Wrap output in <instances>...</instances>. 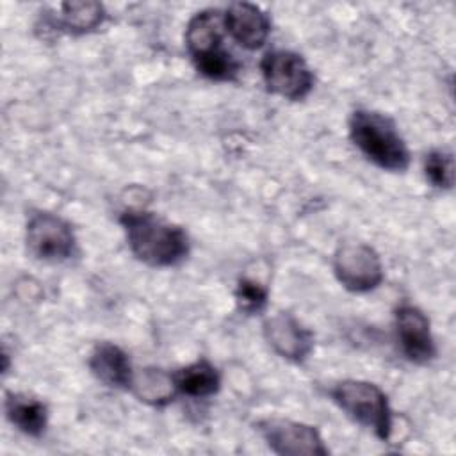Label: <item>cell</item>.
<instances>
[{"label":"cell","mask_w":456,"mask_h":456,"mask_svg":"<svg viewBox=\"0 0 456 456\" xmlns=\"http://www.w3.org/2000/svg\"><path fill=\"white\" fill-rule=\"evenodd\" d=\"M132 255L151 267H173L187 258L191 242L185 230L144 208H125L119 214Z\"/></svg>","instance_id":"obj_1"},{"label":"cell","mask_w":456,"mask_h":456,"mask_svg":"<svg viewBox=\"0 0 456 456\" xmlns=\"http://www.w3.org/2000/svg\"><path fill=\"white\" fill-rule=\"evenodd\" d=\"M223 14L219 9H203L185 28V45L198 73L216 82L233 80L240 69L237 59L223 46Z\"/></svg>","instance_id":"obj_2"},{"label":"cell","mask_w":456,"mask_h":456,"mask_svg":"<svg viewBox=\"0 0 456 456\" xmlns=\"http://www.w3.org/2000/svg\"><path fill=\"white\" fill-rule=\"evenodd\" d=\"M349 137L378 167L390 173L408 169L410 150L388 116L369 109H356L349 118Z\"/></svg>","instance_id":"obj_3"},{"label":"cell","mask_w":456,"mask_h":456,"mask_svg":"<svg viewBox=\"0 0 456 456\" xmlns=\"http://www.w3.org/2000/svg\"><path fill=\"white\" fill-rule=\"evenodd\" d=\"M330 395L351 420L370 429L383 442L390 438L394 429L392 408L387 394L376 383L344 379L330 390Z\"/></svg>","instance_id":"obj_4"},{"label":"cell","mask_w":456,"mask_h":456,"mask_svg":"<svg viewBox=\"0 0 456 456\" xmlns=\"http://www.w3.org/2000/svg\"><path fill=\"white\" fill-rule=\"evenodd\" d=\"M260 73L267 91L290 102L306 98L314 87V73L306 61L290 50L265 52L260 61Z\"/></svg>","instance_id":"obj_5"},{"label":"cell","mask_w":456,"mask_h":456,"mask_svg":"<svg viewBox=\"0 0 456 456\" xmlns=\"http://www.w3.org/2000/svg\"><path fill=\"white\" fill-rule=\"evenodd\" d=\"M27 251L41 262H64L73 256L77 237L71 224L57 214L36 212L25 228Z\"/></svg>","instance_id":"obj_6"},{"label":"cell","mask_w":456,"mask_h":456,"mask_svg":"<svg viewBox=\"0 0 456 456\" xmlns=\"http://www.w3.org/2000/svg\"><path fill=\"white\" fill-rule=\"evenodd\" d=\"M333 273L338 283L354 294L374 290L385 276L379 255L363 242L340 244L333 255Z\"/></svg>","instance_id":"obj_7"},{"label":"cell","mask_w":456,"mask_h":456,"mask_svg":"<svg viewBox=\"0 0 456 456\" xmlns=\"http://www.w3.org/2000/svg\"><path fill=\"white\" fill-rule=\"evenodd\" d=\"M256 426L267 447L276 454L324 456L330 452L315 426L278 417L264 419Z\"/></svg>","instance_id":"obj_8"},{"label":"cell","mask_w":456,"mask_h":456,"mask_svg":"<svg viewBox=\"0 0 456 456\" xmlns=\"http://www.w3.org/2000/svg\"><path fill=\"white\" fill-rule=\"evenodd\" d=\"M395 333L406 360L426 365L436 356V346L428 315L415 305L403 303L395 310Z\"/></svg>","instance_id":"obj_9"},{"label":"cell","mask_w":456,"mask_h":456,"mask_svg":"<svg viewBox=\"0 0 456 456\" xmlns=\"http://www.w3.org/2000/svg\"><path fill=\"white\" fill-rule=\"evenodd\" d=\"M264 337L276 354L301 363L314 351V333L292 314L278 312L264 322Z\"/></svg>","instance_id":"obj_10"},{"label":"cell","mask_w":456,"mask_h":456,"mask_svg":"<svg viewBox=\"0 0 456 456\" xmlns=\"http://www.w3.org/2000/svg\"><path fill=\"white\" fill-rule=\"evenodd\" d=\"M224 30L246 50L260 48L271 32L267 12L256 4L235 2L224 11Z\"/></svg>","instance_id":"obj_11"},{"label":"cell","mask_w":456,"mask_h":456,"mask_svg":"<svg viewBox=\"0 0 456 456\" xmlns=\"http://www.w3.org/2000/svg\"><path fill=\"white\" fill-rule=\"evenodd\" d=\"M91 374L110 388H130L134 378V367L128 354L112 342H100L87 360Z\"/></svg>","instance_id":"obj_12"},{"label":"cell","mask_w":456,"mask_h":456,"mask_svg":"<svg viewBox=\"0 0 456 456\" xmlns=\"http://www.w3.org/2000/svg\"><path fill=\"white\" fill-rule=\"evenodd\" d=\"M7 420L27 436H41L48 426V408L27 394H7L4 401Z\"/></svg>","instance_id":"obj_13"},{"label":"cell","mask_w":456,"mask_h":456,"mask_svg":"<svg viewBox=\"0 0 456 456\" xmlns=\"http://www.w3.org/2000/svg\"><path fill=\"white\" fill-rule=\"evenodd\" d=\"M105 20V9L100 2H64L61 14H52L48 23L55 30L82 36L96 30Z\"/></svg>","instance_id":"obj_14"},{"label":"cell","mask_w":456,"mask_h":456,"mask_svg":"<svg viewBox=\"0 0 456 456\" xmlns=\"http://www.w3.org/2000/svg\"><path fill=\"white\" fill-rule=\"evenodd\" d=\"M178 394L194 399H205L219 392L221 376L208 360H196L173 372Z\"/></svg>","instance_id":"obj_15"},{"label":"cell","mask_w":456,"mask_h":456,"mask_svg":"<svg viewBox=\"0 0 456 456\" xmlns=\"http://www.w3.org/2000/svg\"><path fill=\"white\" fill-rule=\"evenodd\" d=\"M128 390H132L139 401L150 406H164L173 401L175 394L178 392L173 374L157 367H148L134 372Z\"/></svg>","instance_id":"obj_16"},{"label":"cell","mask_w":456,"mask_h":456,"mask_svg":"<svg viewBox=\"0 0 456 456\" xmlns=\"http://www.w3.org/2000/svg\"><path fill=\"white\" fill-rule=\"evenodd\" d=\"M426 180L442 191H449L454 185V160L445 150H433L424 159Z\"/></svg>","instance_id":"obj_17"},{"label":"cell","mask_w":456,"mask_h":456,"mask_svg":"<svg viewBox=\"0 0 456 456\" xmlns=\"http://www.w3.org/2000/svg\"><path fill=\"white\" fill-rule=\"evenodd\" d=\"M269 290L260 281L253 278H240L235 287L237 308L246 315L260 314L267 306Z\"/></svg>","instance_id":"obj_18"}]
</instances>
